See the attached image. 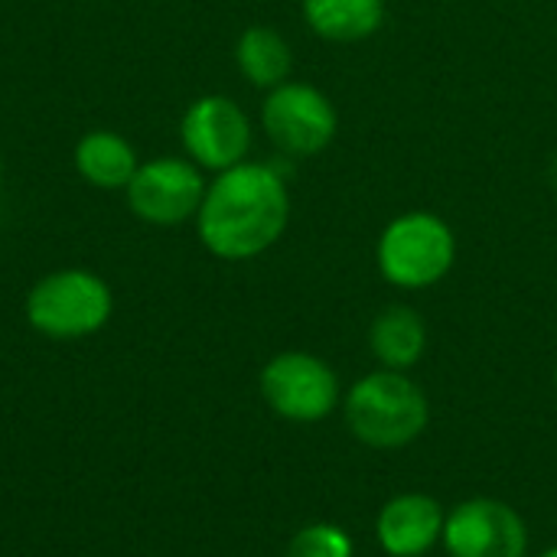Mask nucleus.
<instances>
[{
	"mask_svg": "<svg viewBox=\"0 0 557 557\" xmlns=\"http://www.w3.org/2000/svg\"><path fill=\"white\" fill-rule=\"evenodd\" d=\"M290 222V189L284 176L245 160L209 180L196 212V235L219 261H251L274 248Z\"/></svg>",
	"mask_w": 557,
	"mask_h": 557,
	"instance_id": "obj_1",
	"label": "nucleus"
},
{
	"mask_svg": "<svg viewBox=\"0 0 557 557\" xmlns=\"http://www.w3.org/2000/svg\"><path fill=\"white\" fill-rule=\"evenodd\" d=\"M352 437L372 450H401L431 424V401L408 372L375 369L362 375L343 398Z\"/></svg>",
	"mask_w": 557,
	"mask_h": 557,
	"instance_id": "obj_2",
	"label": "nucleus"
},
{
	"mask_svg": "<svg viewBox=\"0 0 557 557\" xmlns=\"http://www.w3.org/2000/svg\"><path fill=\"white\" fill-rule=\"evenodd\" d=\"M26 323L49 339H85L108 326L114 294L108 281L88 268H59L39 277L23 300Z\"/></svg>",
	"mask_w": 557,
	"mask_h": 557,
	"instance_id": "obj_3",
	"label": "nucleus"
},
{
	"mask_svg": "<svg viewBox=\"0 0 557 557\" xmlns=\"http://www.w3.org/2000/svg\"><path fill=\"white\" fill-rule=\"evenodd\" d=\"M375 264L392 287L428 290L454 271L457 235L434 212H401L382 228L375 245Z\"/></svg>",
	"mask_w": 557,
	"mask_h": 557,
	"instance_id": "obj_4",
	"label": "nucleus"
},
{
	"mask_svg": "<svg viewBox=\"0 0 557 557\" xmlns=\"http://www.w3.org/2000/svg\"><path fill=\"white\" fill-rule=\"evenodd\" d=\"M264 405L294 424H317L343 405L339 375L313 352H277L258 379Z\"/></svg>",
	"mask_w": 557,
	"mask_h": 557,
	"instance_id": "obj_5",
	"label": "nucleus"
},
{
	"mask_svg": "<svg viewBox=\"0 0 557 557\" xmlns=\"http://www.w3.org/2000/svg\"><path fill=\"white\" fill-rule=\"evenodd\" d=\"M261 131L284 157L304 160L323 153L333 144L339 114L330 95H323L317 85L290 78L264 95Z\"/></svg>",
	"mask_w": 557,
	"mask_h": 557,
	"instance_id": "obj_6",
	"label": "nucleus"
},
{
	"mask_svg": "<svg viewBox=\"0 0 557 557\" xmlns=\"http://www.w3.org/2000/svg\"><path fill=\"white\" fill-rule=\"evenodd\" d=\"M206 186V170H199L189 157H153L140 160L134 180L124 189V199L131 215H137L140 222L173 228L183 222H196Z\"/></svg>",
	"mask_w": 557,
	"mask_h": 557,
	"instance_id": "obj_7",
	"label": "nucleus"
},
{
	"mask_svg": "<svg viewBox=\"0 0 557 557\" xmlns=\"http://www.w3.org/2000/svg\"><path fill=\"white\" fill-rule=\"evenodd\" d=\"M251 117L228 95H202L186 104L180 117L183 153L206 173H222L248 160Z\"/></svg>",
	"mask_w": 557,
	"mask_h": 557,
	"instance_id": "obj_8",
	"label": "nucleus"
},
{
	"mask_svg": "<svg viewBox=\"0 0 557 557\" xmlns=\"http://www.w3.org/2000/svg\"><path fill=\"white\" fill-rule=\"evenodd\" d=\"M441 545L450 557H529V525L516 506L473 496L447 512Z\"/></svg>",
	"mask_w": 557,
	"mask_h": 557,
	"instance_id": "obj_9",
	"label": "nucleus"
},
{
	"mask_svg": "<svg viewBox=\"0 0 557 557\" xmlns=\"http://www.w3.org/2000/svg\"><path fill=\"white\" fill-rule=\"evenodd\" d=\"M447 509L428 493H398L375 516V539L388 557H424L444 542Z\"/></svg>",
	"mask_w": 557,
	"mask_h": 557,
	"instance_id": "obj_10",
	"label": "nucleus"
},
{
	"mask_svg": "<svg viewBox=\"0 0 557 557\" xmlns=\"http://www.w3.org/2000/svg\"><path fill=\"white\" fill-rule=\"evenodd\" d=\"M72 163H75V173L91 189L124 193L140 166V157L124 134H117L111 127H95L75 140Z\"/></svg>",
	"mask_w": 557,
	"mask_h": 557,
	"instance_id": "obj_11",
	"label": "nucleus"
},
{
	"mask_svg": "<svg viewBox=\"0 0 557 557\" xmlns=\"http://www.w3.org/2000/svg\"><path fill=\"white\" fill-rule=\"evenodd\" d=\"M369 349L382 369L411 372L428 352V323L408 304L385 307L369 326Z\"/></svg>",
	"mask_w": 557,
	"mask_h": 557,
	"instance_id": "obj_12",
	"label": "nucleus"
},
{
	"mask_svg": "<svg viewBox=\"0 0 557 557\" xmlns=\"http://www.w3.org/2000/svg\"><path fill=\"white\" fill-rule=\"evenodd\" d=\"M235 65H238V72L245 75L248 85L271 91V88L290 82L294 49L284 39V33H277L274 26L255 23L235 42Z\"/></svg>",
	"mask_w": 557,
	"mask_h": 557,
	"instance_id": "obj_13",
	"label": "nucleus"
},
{
	"mask_svg": "<svg viewBox=\"0 0 557 557\" xmlns=\"http://www.w3.org/2000/svg\"><path fill=\"white\" fill-rule=\"evenodd\" d=\"M304 23L330 42H359L382 29L385 0H304Z\"/></svg>",
	"mask_w": 557,
	"mask_h": 557,
	"instance_id": "obj_14",
	"label": "nucleus"
},
{
	"mask_svg": "<svg viewBox=\"0 0 557 557\" xmlns=\"http://www.w3.org/2000/svg\"><path fill=\"white\" fill-rule=\"evenodd\" d=\"M356 555V542L349 539V532L343 525L333 522H313L304 525L290 542H287V555L284 557H352Z\"/></svg>",
	"mask_w": 557,
	"mask_h": 557,
	"instance_id": "obj_15",
	"label": "nucleus"
},
{
	"mask_svg": "<svg viewBox=\"0 0 557 557\" xmlns=\"http://www.w3.org/2000/svg\"><path fill=\"white\" fill-rule=\"evenodd\" d=\"M539 557H557V545H555V548H548V552H542Z\"/></svg>",
	"mask_w": 557,
	"mask_h": 557,
	"instance_id": "obj_16",
	"label": "nucleus"
},
{
	"mask_svg": "<svg viewBox=\"0 0 557 557\" xmlns=\"http://www.w3.org/2000/svg\"><path fill=\"white\" fill-rule=\"evenodd\" d=\"M0 186H3V160H0Z\"/></svg>",
	"mask_w": 557,
	"mask_h": 557,
	"instance_id": "obj_17",
	"label": "nucleus"
},
{
	"mask_svg": "<svg viewBox=\"0 0 557 557\" xmlns=\"http://www.w3.org/2000/svg\"><path fill=\"white\" fill-rule=\"evenodd\" d=\"M555 388H557V366H555Z\"/></svg>",
	"mask_w": 557,
	"mask_h": 557,
	"instance_id": "obj_18",
	"label": "nucleus"
},
{
	"mask_svg": "<svg viewBox=\"0 0 557 557\" xmlns=\"http://www.w3.org/2000/svg\"><path fill=\"white\" fill-rule=\"evenodd\" d=\"M82 3H95V0H82Z\"/></svg>",
	"mask_w": 557,
	"mask_h": 557,
	"instance_id": "obj_19",
	"label": "nucleus"
}]
</instances>
